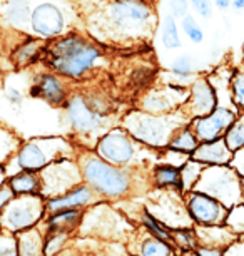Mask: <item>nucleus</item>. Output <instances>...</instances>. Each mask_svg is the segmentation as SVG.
<instances>
[{"label":"nucleus","instance_id":"obj_1","mask_svg":"<svg viewBox=\"0 0 244 256\" xmlns=\"http://www.w3.org/2000/svg\"><path fill=\"white\" fill-rule=\"evenodd\" d=\"M100 56V50L82 37L70 36L57 40L49 50V64L52 70L65 77H82L94 60Z\"/></svg>","mask_w":244,"mask_h":256},{"label":"nucleus","instance_id":"obj_2","mask_svg":"<svg viewBox=\"0 0 244 256\" xmlns=\"http://www.w3.org/2000/svg\"><path fill=\"white\" fill-rule=\"evenodd\" d=\"M85 182L104 196H122L129 190V178L112 162L102 158H87L82 164Z\"/></svg>","mask_w":244,"mask_h":256},{"label":"nucleus","instance_id":"obj_3","mask_svg":"<svg viewBox=\"0 0 244 256\" xmlns=\"http://www.w3.org/2000/svg\"><path fill=\"white\" fill-rule=\"evenodd\" d=\"M44 214V202L37 194H22L13 198L0 212V224L10 233L32 228Z\"/></svg>","mask_w":244,"mask_h":256},{"label":"nucleus","instance_id":"obj_4","mask_svg":"<svg viewBox=\"0 0 244 256\" xmlns=\"http://www.w3.org/2000/svg\"><path fill=\"white\" fill-rule=\"evenodd\" d=\"M126 128L132 138L152 148H161L169 144L171 126L166 119L151 114H132L126 120Z\"/></svg>","mask_w":244,"mask_h":256},{"label":"nucleus","instance_id":"obj_5","mask_svg":"<svg viewBox=\"0 0 244 256\" xmlns=\"http://www.w3.org/2000/svg\"><path fill=\"white\" fill-rule=\"evenodd\" d=\"M64 148L65 142L60 139H39L27 142L17 154V164L22 171H39L55 161Z\"/></svg>","mask_w":244,"mask_h":256},{"label":"nucleus","instance_id":"obj_6","mask_svg":"<svg viewBox=\"0 0 244 256\" xmlns=\"http://www.w3.org/2000/svg\"><path fill=\"white\" fill-rule=\"evenodd\" d=\"M203 181L204 188L201 191L206 194L216 198L219 201H231L234 204L239 201L243 191V184L239 186L238 180L234 178V172L229 169H214V171H203V174L199 178Z\"/></svg>","mask_w":244,"mask_h":256},{"label":"nucleus","instance_id":"obj_7","mask_svg":"<svg viewBox=\"0 0 244 256\" xmlns=\"http://www.w3.org/2000/svg\"><path fill=\"white\" fill-rule=\"evenodd\" d=\"M109 17L122 30H136L149 20L151 8L142 0H114Z\"/></svg>","mask_w":244,"mask_h":256},{"label":"nucleus","instance_id":"obj_8","mask_svg":"<svg viewBox=\"0 0 244 256\" xmlns=\"http://www.w3.org/2000/svg\"><path fill=\"white\" fill-rule=\"evenodd\" d=\"M40 181H42V191L47 196H50L52 200V198L65 194L79 181V174L69 161H59L44 169Z\"/></svg>","mask_w":244,"mask_h":256},{"label":"nucleus","instance_id":"obj_9","mask_svg":"<svg viewBox=\"0 0 244 256\" xmlns=\"http://www.w3.org/2000/svg\"><path fill=\"white\" fill-rule=\"evenodd\" d=\"M188 210L189 214L201 224H219L228 216V208H224L216 198L206 194L203 191L191 192Z\"/></svg>","mask_w":244,"mask_h":256},{"label":"nucleus","instance_id":"obj_10","mask_svg":"<svg viewBox=\"0 0 244 256\" xmlns=\"http://www.w3.org/2000/svg\"><path fill=\"white\" fill-rule=\"evenodd\" d=\"M236 120V114L226 108H216L211 114L198 118L194 124V132L201 142L216 141L223 138L233 122Z\"/></svg>","mask_w":244,"mask_h":256},{"label":"nucleus","instance_id":"obj_11","mask_svg":"<svg viewBox=\"0 0 244 256\" xmlns=\"http://www.w3.org/2000/svg\"><path fill=\"white\" fill-rule=\"evenodd\" d=\"M97 152L112 164H126L134 156V144L124 132L112 131L99 141Z\"/></svg>","mask_w":244,"mask_h":256},{"label":"nucleus","instance_id":"obj_12","mask_svg":"<svg viewBox=\"0 0 244 256\" xmlns=\"http://www.w3.org/2000/svg\"><path fill=\"white\" fill-rule=\"evenodd\" d=\"M70 124L79 132H92L102 122V118L92 104H89L82 96H75L67 106Z\"/></svg>","mask_w":244,"mask_h":256},{"label":"nucleus","instance_id":"obj_13","mask_svg":"<svg viewBox=\"0 0 244 256\" xmlns=\"http://www.w3.org/2000/svg\"><path fill=\"white\" fill-rule=\"evenodd\" d=\"M32 28L42 37H54L64 28L62 12L52 4H40L32 10Z\"/></svg>","mask_w":244,"mask_h":256},{"label":"nucleus","instance_id":"obj_14","mask_svg":"<svg viewBox=\"0 0 244 256\" xmlns=\"http://www.w3.org/2000/svg\"><path fill=\"white\" fill-rule=\"evenodd\" d=\"M189 108L194 118H203L216 109V94L208 80L199 79L193 84L189 96Z\"/></svg>","mask_w":244,"mask_h":256},{"label":"nucleus","instance_id":"obj_15","mask_svg":"<svg viewBox=\"0 0 244 256\" xmlns=\"http://www.w3.org/2000/svg\"><path fill=\"white\" fill-rule=\"evenodd\" d=\"M193 159L204 164H216V166H224V164L231 162L233 151L226 144V139L219 138L216 141L203 142L198 149L193 152Z\"/></svg>","mask_w":244,"mask_h":256},{"label":"nucleus","instance_id":"obj_16","mask_svg":"<svg viewBox=\"0 0 244 256\" xmlns=\"http://www.w3.org/2000/svg\"><path fill=\"white\" fill-rule=\"evenodd\" d=\"M32 96L45 99L50 104H60L65 99V89L64 84L55 76L44 74L37 79L35 86L32 88Z\"/></svg>","mask_w":244,"mask_h":256},{"label":"nucleus","instance_id":"obj_17","mask_svg":"<svg viewBox=\"0 0 244 256\" xmlns=\"http://www.w3.org/2000/svg\"><path fill=\"white\" fill-rule=\"evenodd\" d=\"M92 200V191H90L89 186H79L74 188V190L67 191L65 194L52 198L47 202V208H49L50 212L59 211V210H65V208H80Z\"/></svg>","mask_w":244,"mask_h":256},{"label":"nucleus","instance_id":"obj_18","mask_svg":"<svg viewBox=\"0 0 244 256\" xmlns=\"http://www.w3.org/2000/svg\"><path fill=\"white\" fill-rule=\"evenodd\" d=\"M8 184L15 194H37L42 191V181L37 174H33V171H23L12 176Z\"/></svg>","mask_w":244,"mask_h":256},{"label":"nucleus","instance_id":"obj_19","mask_svg":"<svg viewBox=\"0 0 244 256\" xmlns=\"http://www.w3.org/2000/svg\"><path fill=\"white\" fill-rule=\"evenodd\" d=\"M17 244H18V254L30 256V254H40L44 251V243H42L40 233L33 226L23 230V233L18 236Z\"/></svg>","mask_w":244,"mask_h":256},{"label":"nucleus","instance_id":"obj_20","mask_svg":"<svg viewBox=\"0 0 244 256\" xmlns=\"http://www.w3.org/2000/svg\"><path fill=\"white\" fill-rule=\"evenodd\" d=\"M5 17L13 27L23 28L28 20H32V12L30 7H28V2L27 0H10L5 8Z\"/></svg>","mask_w":244,"mask_h":256},{"label":"nucleus","instance_id":"obj_21","mask_svg":"<svg viewBox=\"0 0 244 256\" xmlns=\"http://www.w3.org/2000/svg\"><path fill=\"white\" fill-rule=\"evenodd\" d=\"M80 220V211L77 208H65L54 211L49 218V228L52 231H64V228H74Z\"/></svg>","mask_w":244,"mask_h":256},{"label":"nucleus","instance_id":"obj_22","mask_svg":"<svg viewBox=\"0 0 244 256\" xmlns=\"http://www.w3.org/2000/svg\"><path fill=\"white\" fill-rule=\"evenodd\" d=\"M154 181L161 188L172 186V188H178V190H184L181 169L176 166H169V164H164V166L154 169Z\"/></svg>","mask_w":244,"mask_h":256},{"label":"nucleus","instance_id":"obj_23","mask_svg":"<svg viewBox=\"0 0 244 256\" xmlns=\"http://www.w3.org/2000/svg\"><path fill=\"white\" fill-rule=\"evenodd\" d=\"M172 151H179V152H191L193 154L199 146V138L196 136L194 131L191 129H183L178 136H174L167 144Z\"/></svg>","mask_w":244,"mask_h":256},{"label":"nucleus","instance_id":"obj_24","mask_svg":"<svg viewBox=\"0 0 244 256\" xmlns=\"http://www.w3.org/2000/svg\"><path fill=\"white\" fill-rule=\"evenodd\" d=\"M161 40H162V44H164L166 49H169V50L181 47L178 24H176V17L172 16V14L164 17V22H162V32H161Z\"/></svg>","mask_w":244,"mask_h":256},{"label":"nucleus","instance_id":"obj_25","mask_svg":"<svg viewBox=\"0 0 244 256\" xmlns=\"http://www.w3.org/2000/svg\"><path fill=\"white\" fill-rule=\"evenodd\" d=\"M224 139L233 152L244 149V118L234 120L233 126L224 134Z\"/></svg>","mask_w":244,"mask_h":256},{"label":"nucleus","instance_id":"obj_26","mask_svg":"<svg viewBox=\"0 0 244 256\" xmlns=\"http://www.w3.org/2000/svg\"><path fill=\"white\" fill-rule=\"evenodd\" d=\"M196 59L193 56L189 54H184V56H179L178 59L171 64V70L172 74L176 77H181V79H186V77L193 76L196 72Z\"/></svg>","mask_w":244,"mask_h":256},{"label":"nucleus","instance_id":"obj_27","mask_svg":"<svg viewBox=\"0 0 244 256\" xmlns=\"http://www.w3.org/2000/svg\"><path fill=\"white\" fill-rule=\"evenodd\" d=\"M142 254L146 256H162V254H171L172 253V246L167 241H162L159 238H151L142 244Z\"/></svg>","mask_w":244,"mask_h":256},{"label":"nucleus","instance_id":"obj_28","mask_svg":"<svg viewBox=\"0 0 244 256\" xmlns=\"http://www.w3.org/2000/svg\"><path fill=\"white\" fill-rule=\"evenodd\" d=\"M181 172H183L184 188H193L196 184V181H198L201 174H203V166H201L199 161L193 159V161L186 162V166L181 169Z\"/></svg>","mask_w":244,"mask_h":256},{"label":"nucleus","instance_id":"obj_29","mask_svg":"<svg viewBox=\"0 0 244 256\" xmlns=\"http://www.w3.org/2000/svg\"><path fill=\"white\" fill-rule=\"evenodd\" d=\"M144 224H146V228L152 233V236H156V238H159L162 241H167V243H171V244L174 243V238L171 236L169 231H167L159 221H156L154 218H152L149 212H146L144 214Z\"/></svg>","mask_w":244,"mask_h":256},{"label":"nucleus","instance_id":"obj_30","mask_svg":"<svg viewBox=\"0 0 244 256\" xmlns=\"http://www.w3.org/2000/svg\"><path fill=\"white\" fill-rule=\"evenodd\" d=\"M183 30L186 32V36H188L191 40L194 42V44H201V42L204 40L203 28L198 26L196 18L193 16H189V14L183 17Z\"/></svg>","mask_w":244,"mask_h":256},{"label":"nucleus","instance_id":"obj_31","mask_svg":"<svg viewBox=\"0 0 244 256\" xmlns=\"http://www.w3.org/2000/svg\"><path fill=\"white\" fill-rule=\"evenodd\" d=\"M37 52H39V42H25L20 49L15 50V60L18 66L22 64H27L28 60L33 59V57L37 56Z\"/></svg>","mask_w":244,"mask_h":256},{"label":"nucleus","instance_id":"obj_32","mask_svg":"<svg viewBox=\"0 0 244 256\" xmlns=\"http://www.w3.org/2000/svg\"><path fill=\"white\" fill-rule=\"evenodd\" d=\"M171 108V100L166 96H149L144 100V109L151 110V112H164V110H169Z\"/></svg>","mask_w":244,"mask_h":256},{"label":"nucleus","instance_id":"obj_33","mask_svg":"<svg viewBox=\"0 0 244 256\" xmlns=\"http://www.w3.org/2000/svg\"><path fill=\"white\" fill-rule=\"evenodd\" d=\"M52 233L54 234L49 236L47 243L44 244V253L45 254H54L65 241V231H52Z\"/></svg>","mask_w":244,"mask_h":256},{"label":"nucleus","instance_id":"obj_34","mask_svg":"<svg viewBox=\"0 0 244 256\" xmlns=\"http://www.w3.org/2000/svg\"><path fill=\"white\" fill-rule=\"evenodd\" d=\"M233 99L239 109H244V76H236L233 80Z\"/></svg>","mask_w":244,"mask_h":256},{"label":"nucleus","instance_id":"obj_35","mask_svg":"<svg viewBox=\"0 0 244 256\" xmlns=\"http://www.w3.org/2000/svg\"><path fill=\"white\" fill-rule=\"evenodd\" d=\"M194 10L199 14L203 18H211L213 17V7L209 0H191Z\"/></svg>","mask_w":244,"mask_h":256},{"label":"nucleus","instance_id":"obj_36","mask_svg":"<svg viewBox=\"0 0 244 256\" xmlns=\"http://www.w3.org/2000/svg\"><path fill=\"white\" fill-rule=\"evenodd\" d=\"M169 8L174 17H184L188 16L189 0H169Z\"/></svg>","mask_w":244,"mask_h":256},{"label":"nucleus","instance_id":"obj_37","mask_svg":"<svg viewBox=\"0 0 244 256\" xmlns=\"http://www.w3.org/2000/svg\"><path fill=\"white\" fill-rule=\"evenodd\" d=\"M13 194H15V192H13L10 184H8V186H5V184L0 186V212H2L3 208H5L8 202L13 200Z\"/></svg>","mask_w":244,"mask_h":256},{"label":"nucleus","instance_id":"obj_38","mask_svg":"<svg viewBox=\"0 0 244 256\" xmlns=\"http://www.w3.org/2000/svg\"><path fill=\"white\" fill-rule=\"evenodd\" d=\"M18 244L12 238H0V254H17Z\"/></svg>","mask_w":244,"mask_h":256},{"label":"nucleus","instance_id":"obj_39","mask_svg":"<svg viewBox=\"0 0 244 256\" xmlns=\"http://www.w3.org/2000/svg\"><path fill=\"white\" fill-rule=\"evenodd\" d=\"M22 98H23V96H22L20 92H18L17 89H12V88H10V89H7V99L10 100V102L18 104V102L22 100Z\"/></svg>","mask_w":244,"mask_h":256},{"label":"nucleus","instance_id":"obj_40","mask_svg":"<svg viewBox=\"0 0 244 256\" xmlns=\"http://www.w3.org/2000/svg\"><path fill=\"white\" fill-rule=\"evenodd\" d=\"M199 254H203V256H216V254H221V251H219L218 248H203V250H199Z\"/></svg>","mask_w":244,"mask_h":256},{"label":"nucleus","instance_id":"obj_41","mask_svg":"<svg viewBox=\"0 0 244 256\" xmlns=\"http://www.w3.org/2000/svg\"><path fill=\"white\" fill-rule=\"evenodd\" d=\"M214 4H216V7L221 8V10H226V8L231 7V0H214Z\"/></svg>","mask_w":244,"mask_h":256},{"label":"nucleus","instance_id":"obj_42","mask_svg":"<svg viewBox=\"0 0 244 256\" xmlns=\"http://www.w3.org/2000/svg\"><path fill=\"white\" fill-rule=\"evenodd\" d=\"M233 7L236 10H244V0H233Z\"/></svg>","mask_w":244,"mask_h":256},{"label":"nucleus","instance_id":"obj_43","mask_svg":"<svg viewBox=\"0 0 244 256\" xmlns=\"http://www.w3.org/2000/svg\"><path fill=\"white\" fill-rule=\"evenodd\" d=\"M3 171H2V168H0V186H3Z\"/></svg>","mask_w":244,"mask_h":256},{"label":"nucleus","instance_id":"obj_44","mask_svg":"<svg viewBox=\"0 0 244 256\" xmlns=\"http://www.w3.org/2000/svg\"><path fill=\"white\" fill-rule=\"evenodd\" d=\"M243 166H239V171H241V174H244V152H243Z\"/></svg>","mask_w":244,"mask_h":256},{"label":"nucleus","instance_id":"obj_45","mask_svg":"<svg viewBox=\"0 0 244 256\" xmlns=\"http://www.w3.org/2000/svg\"><path fill=\"white\" fill-rule=\"evenodd\" d=\"M241 184H243V196H244V180L241 181Z\"/></svg>","mask_w":244,"mask_h":256}]
</instances>
